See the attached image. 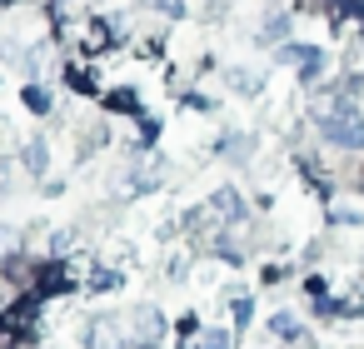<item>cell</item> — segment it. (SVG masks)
I'll use <instances>...</instances> for the list:
<instances>
[{
    "label": "cell",
    "mask_w": 364,
    "mask_h": 349,
    "mask_svg": "<svg viewBox=\"0 0 364 349\" xmlns=\"http://www.w3.org/2000/svg\"><path fill=\"white\" fill-rule=\"evenodd\" d=\"M105 105L110 110H125V115H140V95L135 90H115V95H105Z\"/></svg>",
    "instance_id": "8992f818"
},
{
    "label": "cell",
    "mask_w": 364,
    "mask_h": 349,
    "mask_svg": "<svg viewBox=\"0 0 364 349\" xmlns=\"http://www.w3.org/2000/svg\"><path fill=\"white\" fill-rule=\"evenodd\" d=\"M210 210H220V220H245V200H240L235 190H220V195L210 200Z\"/></svg>",
    "instance_id": "277c9868"
},
{
    "label": "cell",
    "mask_w": 364,
    "mask_h": 349,
    "mask_svg": "<svg viewBox=\"0 0 364 349\" xmlns=\"http://www.w3.org/2000/svg\"><path fill=\"white\" fill-rule=\"evenodd\" d=\"M309 55H314V50H304V45H284V50H279L274 60H284V65H304Z\"/></svg>",
    "instance_id": "9c48e42d"
},
{
    "label": "cell",
    "mask_w": 364,
    "mask_h": 349,
    "mask_svg": "<svg viewBox=\"0 0 364 349\" xmlns=\"http://www.w3.org/2000/svg\"><path fill=\"white\" fill-rule=\"evenodd\" d=\"M36 289H46V294H60V289H70V274H65L60 264H46V269H36Z\"/></svg>",
    "instance_id": "3957f363"
},
{
    "label": "cell",
    "mask_w": 364,
    "mask_h": 349,
    "mask_svg": "<svg viewBox=\"0 0 364 349\" xmlns=\"http://www.w3.org/2000/svg\"><path fill=\"white\" fill-rule=\"evenodd\" d=\"M225 155H240V160H245V155H250V140H225Z\"/></svg>",
    "instance_id": "4fadbf2b"
},
{
    "label": "cell",
    "mask_w": 364,
    "mask_h": 349,
    "mask_svg": "<svg viewBox=\"0 0 364 349\" xmlns=\"http://www.w3.org/2000/svg\"><path fill=\"white\" fill-rule=\"evenodd\" d=\"M36 309H41L36 289L21 294L16 304H6V309H0V334H21V339H31V334H36Z\"/></svg>",
    "instance_id": "6da1fadb"
},
{
    "label": "cell",
    "mask_w": 364,
    "mask_h": 349,
    "mask_svg": "<svg viewBox=\"0 0 364 349\" xmlns=\"http://www.w3.org/2000/svg\"><path fill=\"white\" fill-rule=\"evenodd\" d=\"M250 314H255V304H250V294H240V299H235V324L245 329V324H250Z\"/></svg>",
    "instance_id": "7c38bea8"
},
{
    "label": "cell",
    "mask_w": 364,
    "mask_h": 349,
    "mask_svg": "<svg viewBox=\"0 0 364 349\" xmlns=\"http://www.w3.org/2000/svg\"><path fill=\"white\" fill-rule=\"evenodd\" d=\"M120 284V274H110V269H95L90 274V289H115Z\"/></svg>",
    "instance_id": "8fae6325"
},
{
    "label": "cell",
    "mask_w": 364,
    "mask_h": 349,
    "mask_svg": "<svg viewBox=\"0 0 364 349\" xmlns=\"http://www.w3.org/2000/svg\"><path fill=\"white\" fill-rule=\"evenodd\" d=\"M324 140L339 145V150H364V120L339 110V115H324Z\"/></svg>",
    "instance_id": "7a4b0ae2"
},
{
    "label": "cell",
    "mask_w": 364,
    "mask_h": 349,
    "mask_svg": "<svg viewBox=\"0 0 364 349\" xmlns=\"http://www.w3.org/2000/svg\"><path fill=\"white\" fill-rule=\"evenodd\" d=\"M0 6H11V0H0Z\"/></svg>",
    "instance_id": "5bb4252c"
},
{
    "label": "cell",
    "mask_w": 364,
    "mask_h": 349,
    "mask_svg": "<svg viewBox=\"0 0 364 349\" xmlns=\"http://www.w3.org/2000/svg\"><path fill=\"white\" fill-rule=\"evenodd\" d=\"M46 160H50V150H46V140H36V145L26 150V170H31V175H46Z\"/></svg>",
    "instance_id": "52a82bcc"
},
{
    "label": "cell",
    "mask_w": 364,
    "mask_h": 349,
    "mask_svg": "<svg viewBox=\"0 0 364 349\" xmlns=\"http://www.w3.org/2000/svg\"><path fill=\"white\" fill-rule=\"evenodd\" d=\"M26 110H36V115H46V110H50V95H46L41 85H26Z\"/></svg>",
    "instance_id": "ba28073f"
},
{
    "label": "cell",
    "mask_w": 364,
    "mask_h": 349,
    "mask_svg": "<svg viewBox=\"0 0 364 349\" xmlns=\"http://www.w3.org/2000/svg\"><path fill=\"white\" fill-rule=\"evenodd\" d=\"M195 349H230V334L225 329H210L205 339H195Z\"/></svg>",
    "instance_id": "30bf717a"
},
{
    "label": "cell",
    "mask_w": 364,
    "mask_h": 349,
    "mask_svg": "<svg viewBox=\"0 0 364 349\" xmlns=\"http://www.w3.org/2000/svg\"><path fill=\"white\" fill-rule=\"evenodd\" d=\"M269 334H274V339H284V344H294V339H299V319L279 309V314H269Z\"/></svg>",
    "instance_id": "5b68a950"
}]
</instances>
